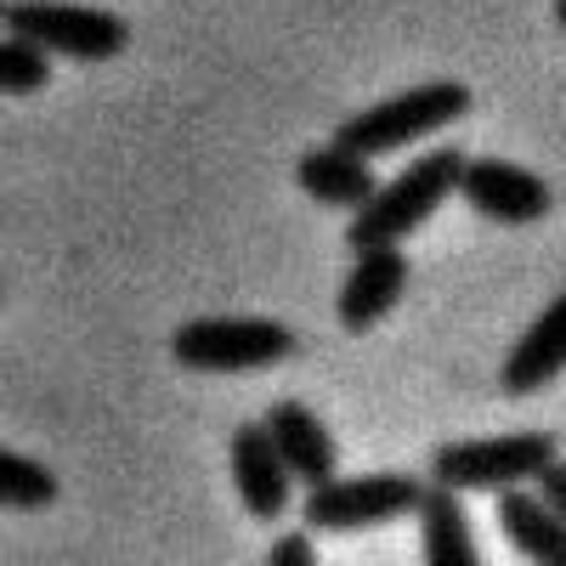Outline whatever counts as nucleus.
<instances>
[{
    "label": "nucleus",
    "mask_w": 566,
    "mask_h": 566,
    "mask_svg": "<svg viewBox=\"0 0 566 566\" xmlns=\"http://www.w3.org/2000/svg\"><path fill=\"white\" fill-rule=\"evenodd\" d=\"M470 154L453 148V142H431L419 148L380 193H374L352 221H346V244L363 255V250H386V244H402L413 227H424L437 216V205H448V193H459V176H464Z\"/></svg>",
    "instance_id": "obj_1"
},
{
    "label": "nucleus",
    "mask_w": 566,
    "mask_h": 566,
    "mask_svg": "<svg viewBox=\"0 0 566 566\" xmlns=\"http://www.w3.org/2000/svg\"><path fill=\"white\" fill-rule=\"evenodd\" d=\"M560 459L555 431H499V437H470V442H437L431 448V476L437 488L453 493H510L533 488L544 470Z\"/></svg>",
    "instance_id": "obj_2"
},
{
    "label": "nucleus",
    "mask_w": 566,
    "mask_h": 566,
    "mask_svg": "<svg viewBox=\"0 0 566 566\" xmlns=\"http://www.w3.org/2000/svg\"><path fill=\"white\" fill-rule=\"evenodd\" d=\"M464 114H470V85L464 80H419V85L397 91V97L368 103L363 114H346L328 142H340V148H352L363 159H380L391 148L424 142L431 130H442Z\"/></svg>",
    "instance_id": "obj_3"
},
{
    "label": "nucleus",
    "mask_w": 566,
    "mask_h": 566,
    "mask_svg": "<svg viewBox=\"0 0 566 566\" xmlns=\"http://www.w3.org/2000/svg\"><path fill=\"white\" fill-rule=\"evenodd\" d=\"M431 476H408V470H363V476H335L301 499V527L306 533H363L386 527L402 515H419Z\"/></svg>",
    "instance_id": "obj_4"
},
{
    "label": "nucleus",
    "mask_w": 566,
    "mask_h": 566,
    "mask_svg": "<svg viewBox=\"0 0 566 566\" xmlns=\"http://www.w3.org/2000/svg\"><path fill=\"white\" fill-rule=\"evenodd\" d=\"M295 328L277 317H187L170 335V357L193 374H250L266 363L295 357Z\"/></svg>",
    "instance_id": "obj_5"
},
{
    "label": "nucleus",
    "mask_w": 566,
    "mask_h": 566,
    "mask_svg": "<svg viewBox=\"0 0 566 566\" xmlns=\"http://www.w3.org/2000/svg\"><path fill=\"white\" fill-rule=\"evenodd\" d=\"M0 18H7V34H23L52 57L74 63H108L130 45V23L108 7H85V0H7Z\"/></svg>",
    "instance_id": "obj_6"
},
{
    "label": "nucleus",
    "mask_w": 566,
    "mask_h": 566,
    "mask_svg": "<svg viewBox=\"0 0 566 566\" xmlns=\"http://www.w3.org/2000/svg\"><path fill=\"white\" fill-rule=\"evenodd\" d=\"M459 199L499 227H527L555 210L549 181L515 159H499V154H470V165L459 176Z\"/></svg>",
    "instance_id": "obj_7"
},
{
    "label": "nucleus",
    "mask_w": 566,
    "mask_h": 566,
    "mask_svg": "<svg viewBox=\"0 0 566 566\" xmlns=\"http://www.w3.org/2000/svg\"><path fill=\"white\" fill-rule=\"evenodd\" d=\"M227 470H232V488H239V504L255 515V522H283L290 515V464H283L277 442L261 419H244V424H232V437H227Z\"/></svg>",
    "instance_id": "obj_8"
},
{
    "label": "nucleus",
    "mask_w": 566,
    "mask_h": 566,
    "mask_svg": "<svg viewBox=\"0 0 566 566\" xmlns=\"http://www.w3.org/2000/svg\"><path fill=\"white\" fill-rule=\"evenodd\" d=\"M408 295V255L397 244L386 250H363L335 295V317L346 335H368L374 323H386L397 312V301Z\"/></svg>",
    "instance_id": "obj_9"
},
{
    "label": "nucleus",
    "mask_w": 566,
    "mask_h": 566,
    "mask_svg": "<svg viewBox=\"0 0 566 566\" xmlns=\"http://www.w3.org/2000/svg\"><path fill=\"white\" fill-rule=\"evenodd\" d=\"M261 424L272 431L283 464H290V476L306 482V488H323V482H335L340 476V448L335 437H328V424L317 419V408H306L301 397H277Z\"/></svg>",
    "instance_id": "obj_10"
},
{
    "label": "nucleus",
    "mask_w": 566,
    "mask_h": 566,
    "mask_svg": "<svg viewBox=\"0 0 566 566\" xmlns=\"http://www.w3.org/2000/svg\"><path fill=\"white\" fill-rule=\"evenodd\" d=\"M560 368H566V290L515 335V346L499 363V386L510 397H533L555 380Z\"/></svg>",
    "instance_id": "obj_11"
},
{
    "label": "nucleus",
    "mask_w": 566,
    "mask_h": 566,
    "mask_svg": "<svg viewBox=\"0 0 566 566\" xmlns=\"http://www.w3.org/2000/svg\"><path fill=\"white\" fill-rule=\"evenodd\" d=\"M295 181H301V193L328 205V210H363L374 193H380V176H374V165L352 148H340V142H317V148H306L295 159Z\"/></svg>",
    "instance_id": "obj_12"
},
{
    "label": "nucleus",
    "mask_w": 566,
    "mask_h": 566,
    "mask_svg": "<svg viewBox=\"0 0 566 566\" xmlns=\"http://www.w3.org/2000/svg\"><path fill=\"white\" fill-rule=\"evenodd\" d=\"M499 527L515 544V555H527L533 566H566V522L538 499V488L499 493Z\"/></svg>",
    "instance_id": "obj_13"
},
{
    "label": "nucleus",
    "mask_w": 566,
    "mask_h": 566,
    "mask_svg": "<svg viewBox=\"0 0 566 566\" xmlns=\"http://www.w3.org/2000/svg\"><path fill=\"white\" fill-rule=\"evenodd\" d=\"M419 549H424V566H482L464 493L431 482V493L419 504Z\"/></svg>",
    "instance_id": "obj_14"
},
{
    "label": "nucleus",
    "mask_w": 566,
    "mask_h": 566,
    "mask_svg": "<svg viewBox=\"0 0 566 566\" xmlns=\"http://www.w3.org/2000/svg\"><path fill=\"white\" fill-rule=\"evenodd\" d=\"M52 499H57V476H52L40 459H29V453H18V448L0 453V504L18 510V515H29V510H45Z\"/></svg>",
    "instance_id": "obj_15"
},
{
    "label": "nucleus",
    "mask_w": 566,
    "mask_h": 566,
    "mask_svg": "<svg viewBox=\"0 0 566 566\" xmlns=\"http://www.w3.org/2000/svg\"><path fill=\"white\" fill-rule=\"evenodd\" d=\"M45 80H52V52L23 34H7L0 40V91L7 97H34V91H45Z\"/></svg>",
    "instance_id": "obj_16"
},
{
    "label": "nucleus",
    "mask_w": 566,
    "mask_h": 566,
    "mask_svg": "<svg viewBox=\"0 0 566 566\" xmlns=\"http://www.w3.org/2000/svg\"><path fill=\"white\" fill-rule=\"evenodd\" d=\"M266 566H317V549H312V533L295 527V533H277L272 549H266Z\"/></svg>",
    "instance_id": "obj_17"
},
{
    "label": "nucleus",
    "mask_w": 566,
    "mask_h": 566,
    "mask_svg": "<svg viewBox=\"0 0 566 566\" xmlns=\"http://www.w3.org/2000/svg\"><path fill=\"white\" fill-rule=\"evenodd\" d=\"M533 488H538V499H544V504L560 515V522H566V459H555V464L544 470V476H538Z\"/></svg>",
    "instance_id": "obj_18"
},
{
    "label": "nucleus",
    "mask_w": 566,
    "mask_h": 566,
    "mask_svg": "<svg viewBox=\"0 0 566 566\" xmlns=\"http://www.w3.org/2000/svg\"><path fill=\"white\" fill-rule=\"evenodd\" d=\"M555 23H560V34H566V0H555Z\"/></svg>",
    "instance_id": "obj_19"
}]
</instances>
